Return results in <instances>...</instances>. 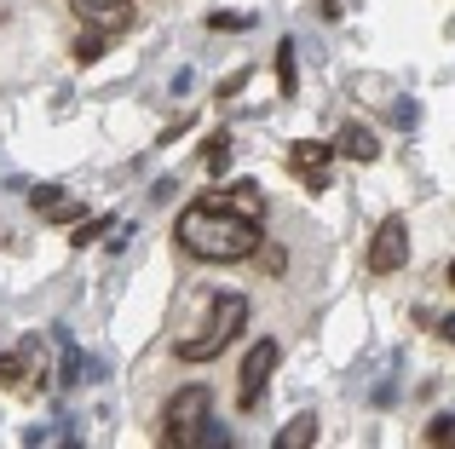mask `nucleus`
Returning a JSON list of instances; mask_svg holds the SVG:
<instances>
[{"instance_id":"39448f33","label":"nucleus","mask_w":455,"mask_h":449,"mask_svg":"<svg viewBox=\"0 0 455 449\" xmlns=\"http://www.w3.org/2000/svg\"><path fill=\"white\" fill-rule=\"evenodd\" d=\"M277 358H283L277 340H254V346H248L243 381H236V409H259V398H266V386H271V369H277Z\"/></svg>"},{"instance_id":"6e6552de","label":"nucleus","mask_w":455,"mask_h":449,"mask_svg":"<svg viewBox=\"0 0 455 449\" xmlns=\"http://www.w3.org/2000/svg\"><path fill=\"white\" fill-rule=\"evenodd\" d=\"M202 202L225 208V214H243V219H266V196H259L254 179H236V185H225V191H208Z\"/></svg>"},{"instance_id":"dca6fc26","label":"nucleus","mask_w":455,"mask_h":449,"mask_svg":"<svg viewBox=\"0 0 455 449\" xmlns=\"http://www.w3.org/2000/svg\"><path fill=\"white\" fill-rule=\"evenodd\" d=\"M248 75H254V69H248V64H243V69H231V75H225L220 87H213V98H236V92L248 87Z\"/></svg>"},{"instance_id":"1a4fd4ad","label":"nucleus","mask_w":455,"mask_h":449,"mask_svg":"<svg viewBox=\"0 0 455 449\" xmlns=\"http://www.w3.org/2000/svg\"><path fill=\"white\" fill-rule=\"evenodd\" d=\"M29 208L41 219H64V224L87 219V214H81V202H69V191H58V185H35V191H29Z\"/></svg>"},{"instance_id":"9b49d317","label":"nucleus","mask_w":455,"mask_h":449,"mask_svg":"<svg viewBox=\"0 0 455 449\" xmlns=\"http://www.w3.org/2000/svg\"><path fill=\"white\" fill-rule=\"evenodd\" d=\"M271 444H277V449H311V444H317V415H294Z\"/></svg>"},{"instance_id":"4468645a","label":"nucleus","mask_w":455,"mask_h":449,"mask_svg":"<svg viewBox=\"0 0 455 449\" xmlns=\"http://www.w3.org/2000/svg\"><path fill=\"white\" fill-rule=\"evenodd\" d=\"M254 12H213V18H208V29H220V35H231V29H254Z\"/></svg>"},{"instance_id":"f257e3e1","label":"nucleus","mask_w":455,"mask_h":449,"mask_svg":"<svg viewBox=\"0 0 455 449\" xmlns=\"http://www.w3.org/2000/svg\"><path fill=\"white\" fill-rule=\"evenodd\" d=\"M173 242L185 254L208 259V265H236V259H254V248L266 242L259 236V219H243V214H225L213 202H196L173 219Z\"/></svg>"},{"instance_id":"20e7f679","label":"nucleus","mask_w":455,"mask_h":449,"mask_svg":"<svg viewBox=\"0 0 455 449\" xmlns=\"http://www.w3.org/2000/svg\"><path fill=\"white\" fill-rule=\"evenodd\" d=\"M403 265H410V224H403V214H387L375 224V236H369V271L392 277Z\"/></svg>"},{"instance_id":"a211bd4d","label":"nucleus","mask_w":455,"mask_h":449,"mask_svg":"<svg viewBox=\"0 0 455 449\" xmlns=\"http://www.w3.org/2000/svg\"><path fill=\"white\" fill-rule=\"evenodd\" d=\"M323 18H346V0H323Z\"/></svg>"},{"instance_id":"9d476101","label":"nucleus","mask_w":455,"mask_h":449,"mask_svg":"<svg viewBox=\"0 0 455 449\" xmlns=\"http://www.w3.org/2000/svg\"><path fill=\"white\" fill-rule=\"evenodd\" d=\"M329 150H340L346 161H375V156H380V138L369 133L363 122H346L340 133H334V145H329Z\"/></svg>"},{"instance_id":"ddd939ff","label":"nucleus","mask_w":455,"mask_h":449,"mask_svg":"<svg viewBox=\"0 0 455 449\" xmlns=\"http://www.w3.org/2000/svg\"><path fill=\"white\" fill-rule=\"evenodd\" d=\"M202 161H208V173H225V168H231V133H213L208 145H202Z\"/></svg>"},{"instance_id":"0eeeda50","label":"nucleus","mask_w":455,"mask_h":449,"mask_svg":"<svg viewBox=\"0 0 455 449\" xmlns=\"http://www.w3.org/2000/svg\"><path fill=\"white\" fill-rule=\"evenodd\" d=\"M76 12H81V23H87V29H99V35H122V29H133V6H127V0H76Z\"/></svg>"},{"instance_id":"f03ea898","label":"nucleus","mask_w":455,"mask_h":449,"mask_svg":"<svg viewBox=\"0 0 455 449\" xmlns=\"http://www.w3.org/2000/svg\"><path fill=\"white\" fill-rule=\"evenodd\" d=\"M248 328V300L243 294H208V317H202V328L196 335H185L179 340V363H213L220 351H231V340Z\"/></svg>"},{"instance_id":"7ed1b4c3","label":"nucleus","mask_w":455,"mask_h":449,"mask_svg":"<svg viewBox=\"0 0 455 449\" xmlns=\"http://www.w3.org/2000/svg\"><path fill=\"white\" fill-rule=\"evenodd\" d=\"M213 415V392L208 386H185V392L167 398L162 409V449H190L196 444V427Z\"/></svg>"},{"instance_id":"f8f14e48","label":"nucleus","mask_w":455,"mask_h":449,"mask_svg":"<svg viewBox=\"0 0 455 449\" xmlns=\"http://www.w3.org/2000/svg\"><path fill=\"white\" fill-rule=\"evenodd\" d=\"M277 87H283V98H294V87H300V64H294V41H283V46H277Z\"/></svg>"},{"instance_id":"423d86ee","label":"nucleus","mask_w":455,"mask_h":449,"mask_svg":"<svg viewBox=\"0 0 455 449\" xmlns=\"http://www.w3.org/2000/svg\"><path fill=\"white\" fill-rule=\"evenodd\" d=\"M329 145H317V138H294L289 145V173L306 185V191H329Z\"/></svg>"},{"instance_id":"f3484780","label":"nucleus","mask_w":455,"mask_h":449,"mask_svg":"<svg viewBox=\"0 0 455 449\" xmlns=\"http://www.w3.org/2000/svg\"><path fill=\"white\" fill-rule=\"evenodd\" d=\"M450 427H455V421H450V415H438L433 427H427V444H433V449H444V444H450Z\"/></svg>"},{"instance_id":"2eb2a0df","label":"nucleus","mask_w":455,"mask_h":449,"mask_svg":"<svg viewBox=\"0 0 455 449\" xmlns=\"http://www.w3.org/2000/svg\"><path fill=\"white\" fill-rule=\"evenodd\" d=\"M110 224H116L110 214H104V219H76V248H92L104 231H110Z\"/></svg>"}]
</instances>
